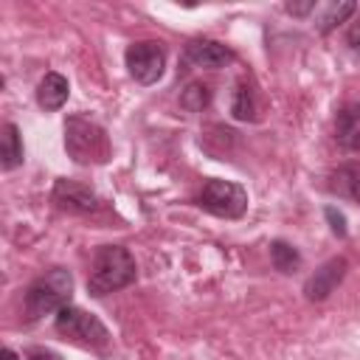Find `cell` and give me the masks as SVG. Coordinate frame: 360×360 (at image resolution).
<instances>
[{
  "mask_svg": "<svg viewBox=\"0 0 360 360\" xmlns=\"http://www.w3.org/2000/svg\"><path fill=\"white\" fill-rule=\"evenodd\" d=\"M135 259L124 245H101L93 253L90 273H87V292L101 298L115 290H124L135 281Z\"/></svg>",
  "mask_w": 360,
  "mask_h": 360,
  "instance_id": "1",
  "label": "cell"
},
{
  "mask_svg": "<svg viewBox=\"0 0 360 360\" xmlns=\"http://www.w3.org/2000/svg\"><path fill=\"white\" fill-rule=\"evenodd\" d=\"M70 295H73V276L62 267H53L37 281H31V287L25 290V301H22L25 318L37 321L42 315L59 312L62 307L70 304Z\"/></svg>",
  "mask_w": 360,
  "mask_h": 360,
  "instance_id": "2",
  "label": "cell"
},
{
  "mask_svg": "<svg viewBox=\"0 0 360 360\" xmlns=\"http://www.w3.org/2000/svg\"><path fill=\"white\" fill-rule=\"evenodd\" d=\"M65 149L73 158V163H79V166L107 163L110 138L96 121H90L84 115H70L65 121Z\"/></svg>",
  "mask_w": 360,
  "mask_h": 360,
  "instance_id": "3",
  "label": "cell"
},
{
  "mask_svg": "<svg viewBox=\"0 0 360 360\" xmlns=\"http://www.w3.org/2000/svg\"><path fill=\"white\" fill-rule=\"evenodd\" d=\"M53 326L59 335L82 343V346H90V349H107L110 346V332L107 326L93 315V312H84L73 304L62 307L53 318Z\"/></svg>",
  "mask_w": 360,
  "mask_h": 360,
  "instance_id": "4",
  "label": "cell"
},
{
  "mask_svg": "<svg viewBox=\"0 0 360 360\" xmlns=\"http://www.w3.org/2000/svg\"><path fill=\"white\" fill-rule=\"evenodd\" d=\"M197 205L222 219H239L248 211V191L233 180L211 177L197 194Z\"/></svg>",
  "mask_w": 360,
  "mask_h": 360,
  "instance_id": "5",
  "label": "cell"
},
{
  "mask_svg": "<svg viewBox=\"0 0 360 360\" xmlns=\"http://www.w3.org/2000/svg\"><path fill=\"white\" fill-rule=\"evenodd\" d=\"M124 65H127V73L149 87L155 82H160L163 70H166V48L155 39H143V42H132L124 53Z\"/></svg>",
  "mask_w": 360,
  "mask_h": 360,
  "instance_id": "6",
  "label": "cell"
},
{
  "mask_svg": "<svg viewBox=\"0 0 360 360\" xmlns=\"http://www.w3.org/2000/svg\"><path fill=\"white\" fill-rule=\"evenodd\" d=\"M51 200L56 202L59 211H68V214H93L98 208L96 191H90L87 186H82L76 180H65V177L53 183Z\"/></svg>",
  "mask_w": 360,
  "mask_h": 360,
  "instance_id": "7",
  "label": "cell"
},
{
  "mask_svg": "<svg viewBox=\"0 0 360 360\" xmlns=\"http://www.w3.org/2000/svg\"><path fill=\"white\" fill-rule=\"evenodd\" d=\"M346 270H349V262H346L343 256H335V259L323 262V264L307 278V284H304L307 301H326V298L335 292V287L343 281Z\"/></svg>",
  "mask_w": 360,
  "mask_h": 360,
  "instance_id": "8",
  "label": "cell"
},
{
  "mask_svg": "<svg viewBox=\"0 0 360 360\" xmlns=\"http://www.w3.org/2000/svg\"><path fill=\"white\" fill-rule=\"evenodd\" d=\"M236 56L228 45L217 42V39H191L186 45V62L194 68H205V70H217L231 65Z\"/></svg>",
  "mask_w": 360,
  "mask_h": 360,
  "instance_id": "9",
  "label": "cell"
},
{
  "mask_svg": "<svg viewBox=\"0 0 360 360\" xmlns=\"http://www.w3.org/2000/svg\"><path fill=\"white\" fill-rule=\"evenodd\" d=\"M68 96H70V84H68V79H65L62 73H56V70L45 73V76L39 79V84H37V104H39L45 112L62 110L65 101H68Z\"/></svg>",
  "mask_w": 360,
  "mask_h": 360,
  "instance_id": "10",
  "label": "cell"
},
{
  "mask_svg": "<svg viewBox=\"0 0 360 360\" xmlns=\"http://www.w3.org/2000/svg\"><path fill=\"white\" fill-rule=\"evenodd\" d=\"M335 141L338 146L357 152L360 149V104H343L335 115Z\"/></svg>",
  "mask_w": 360,
  "mask_h": 360,
  "instance_id": "11",
  "label": "cell"
},
{
  "mask_svg": "<svg viewBox=\"0 0 360 360\" xmlns=\"http://www.w3.org/2000/svg\"><path fill=\"white\" fill-rule=\"evenodd\" d=\"M326 188H329L332 194H338V197L352 200V202L360 205V166H354V163H343V166L332 169V172H329V183H326Z\"/></svg>",
  "mask_w": 360,
  "mask_h": 360,
  "instance_id": "12",
  "label": "cell"
},
{
  "mask_svg": "<svg viewBox=\"0 0 360 360\" xmlns=\"http://www.w3.org/2000/svg\"><path fill=\"white\" fill-rule=\"evenodd\" d=\"M22 160H25V149H22L20 129H17V124L6 121L3 129H0V169H3V172H11V169H17Z\"/></svg>",
  "mask_w": 360,
  "mask_h": 360,
  "instance_id": "13",
  "label": "cell"
},
{
  "mask_svg": "<svg viewBox=\"0 0 360 360\" xmlns=\"http://www.w3.org/2000/svg\"><path fill=\"white\" fill-rule=\"evenodd\" d=\"M270 262H273V267H276L278 273L290 276V273H295V270L301 267V253H298L290 242L276 239V242H270Z\"/></svg>",
  "mask_w": 360,
  "mask_h": 360,
  "instance_id": "14",
  "label": "cell"
},
{
  "mask_svg": "<svg viewBox=\"0 0 360 360\" xmlns=\"http://www.w3.org/2000/svg\"><path fill=\"white\" fill-rule=\"evenodd\" d=\"M208 101H211V90H208V84H202V82H191V84L180 93V107H183L186 112H202V110L208 107Z\"/></svg>",
  "mask_w": 360,
  "mask_h": 360,
  "instance_id": "15",
  "label": "cell"
},
{
  "mask_svg": "<svg viewBox=\"0 0 360 360\" xmlns=\"http://www.w3.org/2000/svg\"><path fill=\"white\" fill-rule=\"evenodd\" d=\"M231 112L236 121H253L256 118V104H253V93L248 84H239L231 101Z\"/></svg>",
  "mask_w": 360,
  "mask_h": 360,
  "instance_id": "16",
  "label": "cell"
},
{
  "mask_svg": "<svg viewBox=\"0 0 360 360\" xmlns=\"http://www.w3.org/2000/svg\"><path fill=\"white\" fill-rule=\"evenodd\" d=\"M354 3H332L329 8H326V14L318 20V31L321 34H329L332 28H338L340 22H346V17L349 14H354Z\"/></svg>",
  "mask_w": 360,
  "mask_h": 360,
  "instance_id": "17",
  "label": "cell"
},
{
  "mask_svg": "<svg viewBox=\"0 0 360 360\" xmlns=\"http://www.w3.org/2000/svg\"><path fill=\"white\" fill-rule=\"evenodd\" d=\"M323 217H326V222H329V228H332V233H335V236H340V239H343V236L349 233V228H346V217H343L335 205H326V208H323Z\"/></svg>",
  "mask_w": 360,
  "mask_h": 360,
  "instance_id": "18",
  "label": "cell"
},
{
  "mask_svg": "<svg viewBox=\"0 0 360 360\" xmlns=\"http://www.w3.org/2000/svg\"><path fill=\"white\" fill-rule=\"evenodd\" d=\"M284 8H287V14H292V17H307V14H312V11L318 8V3H315V0H307V3H287Z\"/></svg>",
  "mask_w": 360,
  "mask_h": 360,
  "instance_id": "19",
  "label": "cell"
},
{
  "mask_svg": "<svg viewBox=\"0 0 360 360\" xmlns=\"http://www.w3.org/2000/svg\"><path fill=\"white\" fill-rule=\"evenodd\" d=\"M346 42H349L352 51H360V20L352 22V28H349V34H346Z\"/></svg>",
  "mask_w": 360,
  "mask_h": 360,
  "instance_id": "20",
  "label": "cell"
},
{
  "mask_svg": "<svg viewBox=\"0 0 360 360\" xmlns=\"http://www.w3.org/2000/svg\"><path fill=\"white\" fill-rule=\"evenodd\" d=\"M31 360H62L59 354H53V352H34L31 354Z\"/></svg>",
  "mask_w": 360,
  "mask_h": 360,
  "instance_id": "21",
  "label": "cell"
},
{
  "mask_svg": "<svg viewBox=\"0 0 360 360\" xmlns=\"http://www.w3.org/2000/svg\"><path fill=\"white\" fill-rule=\"evenodd\" d=\"M0 360H20V357H17L14 349H3V352H0Z\"/></svg>",
  "mask_w": 360,
  "mask_h": 360,
  "instance_id": "22",
  "label": "cell"
}]
</instances>
